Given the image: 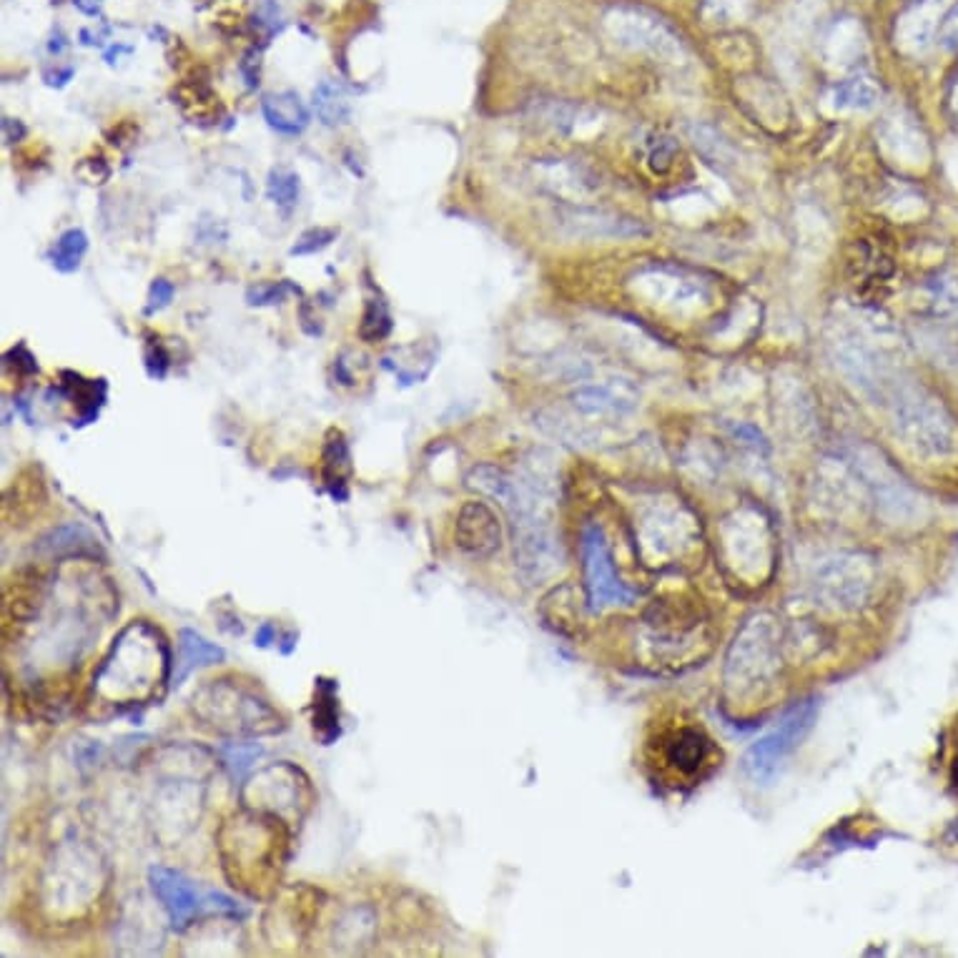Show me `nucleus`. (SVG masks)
Wrapping results in <instances>:
<instances>
[{"mask_svg": "<svg viewBox=\"0 0 958 958\" xmlns=\"http://www.w3.org/2000/svg\"><path fill=\"white\" fill-rule=\"evenodd\" d=\"M261 113H264L266 123L281 136H299L309 126V111H306V106L294 91L266 96L261 101Z\"/></svg>", "mask_w": 958, "mask_h": 958, "instance_id": "25", "label": "nucleus"}, {"mask_svg": "<svg viewBox=\"0 0 958 958\" xmlns=\"http://www.w3.org/2000/svg\"><path fill=\"white\" fill-rule=\"evenodd\" d=\"M349 477H352V454L347 437L332 429L322 452V479L329 495L337 502L349 500Z\"/></svg>", "mask_w": 958, "mask_h": 958, "instance_id": "23", "label": "nucleus"}, {"mask_svg": "<svg viewBox=\"0 0 958 958\" xmlns=\"http://www.w3.org/2000/svg\"><path fill=\"white\" fill-rule=\"evenodd\" d=\"M956 103H958V101H956Z\"/></svg>", "mask_w": 958, "mask_h": 958, "instance_id": "43", "label": "nucleus"}, {"mask_svg": "<svg viewBox=\"0 0 958 958\" xmlns=\"http://www.w3.org/2000/svg\"><path fill=\"white\" fill-rule=\"evenodd\" d=\"M640 555L648 565H668L683 560L698 545V525L680 507H653L643 512L637 525Z\"/></svg>", "mask_w": 958, "mask_h": 958, "instance_id": "13", "label": "nucleus"}, {"mask_svg": "<svg viewBox=\"0 0 958 958\" xmlns=\"http://www.w3.org/2000/svg\"><path fill=\"white\" fill-rule=\"evenodd\" d=\"M88 251V236L81 229H68L58 236V241L51 249V264L53 269L61 274H73L81 266L83 256Z\"/></svg>", "mask_w": 958, "mask_h": 958, "instance_id": "31", "label": "nucleus"}, {"mask_svg": "<svg viewBox=\"0 0 958 958\" xmlns=\"http://www.w3.org/2000/svg\"><path fill=\"white\" fill-rule=\"evenodd\" d=\"M377 936V911L369 903L347 908L334 921V948L342 953H362Z\"/></svg>", "mask_w": 958, "mask_h": 958, "instance_id": "21", "label": "nucleus"}, {"mask_svg": "<svg viewBox=\"0 0 958 958\" xmlns=\"http://www.w3.org/2000/svg\"><path fill=\"white\" fill-rule=\"evenodd\" d=\"M174 294H176V286L171 284L169 279H156L151 284V291H148V311L153 314V311L169 306L171 299H174Z\"/></svg>", "mask_w": 958, "mask_h": 958, "instance_id": "37", "label": "nucleus"}, {"mask_svg": "<svg viewBox=\"0 0 958 958\" xmlns=\"http://www.w3.org/2000/svg\"><path fill=\"white\" fill-rule=\"evenodd\" d=\"M557 224L577 239H630V236H645L648 229L637 219L622 214H610L602 209H582V206H567L557 214Z\"/></svg>", "mask_w": 958, "mask_h": 958, "instance_id": "19", "label": "nucleus"}, {"mask_svg": "<svg viewBox=\"0 0 958 958\" xmlns=\"http://www.w3.org/2000/svg\"><path fill=\"white\" fill-rule=\"evenodd\" d=\"M291 291H294V286H291L289 281H271V284L251 286V289L246 291V301H249L251 306L279 304V301H284Z\"/></svg>", "mask_w": 958, "mask_h": 958, "instance_id": "36", "label": "nucleus"}, {"mask_svg": "<svg viewBox=\"0 0 958 958\" xmlns=\"http://www.w3.org/2000/svg\"><path fill=\"white\" fill-rule=\"evenodd\" d=\"M174 680V653L169 637L151 620H131L121 627L91 678V705L111 713H131L164 698Z\"/></svg>", "mask_w": 958, "mask_h": 958, "instance_id": "1", "label": "nucleus"}, {"mask_svg": "<svg viewBox=\"0 0 958 958\" xmlns=\"http://www.w3.org/2000/svg\"><path fill=\"white\" fill-rule=\"evenodd\" d=\"M148 888L174 931L181 933L194 926L196 916L204 908V901L199 896V888L184 871L171 866H151L148 868Z\"/></svg>", "mask_w": 958, "mask_h": 958, "instance_id": "16", "label": "nucleus"}, {"mask_svg": "<svg viewBox=\"0 0 958 958\" xmlns=\"http://www.w3.org/2000/svg\"><path fill=\"white\" fill-rule=\"evenodd\" d=\"M392 334V314L382 299H372L364 309L362 324H359V337L369 344H377Z\"/></svg>", "mask_w": 958, "mask_h": 958, "instance_id": "33", "label": "nucleus"}, {"mask_svg": "<svg viewBox=\"0 0 958 958\" xmlns=\"http://www.w3.org/2000/svg\"><path fill=\"white\" fill-rule=\"evenodd\" d=\"M720 550H723L725 565L745 582H760L763 577H768L770 567H773V537H770L768 527L755 517H748V520L738 517L735 522L725 525Z\"/></svg>", "mask_w": 958, "mask_h": 958, "instance_id": "14", "label": "nucleus"}, {"mask_svg": "<svg viewBox=\"0 0 958 958\" xmlns=\"http://www.w3.org/2000/svg\"><path fill=\"white\" fill-rule=\"evenodd\" d=\"M241 808L269 813L299 831L301 823L316 803V790L311 778L291 760H276L264 765L239 785Z\"/></svg>", "mask_w": 958, "mask_h": 958, "instance_id": "7", "label": "nucleus"}, {"mask_svg": "<svg viewBox=\"0 0 958 958\" xmlns=\"http://www.w3.org/2000/svg\"><path fill=\"white\" fill-rule=\"evenodd\" d=\"M540 617L557 635H575L582 622V605L572 585H560L547 592L540 602Z\"/></svg>", "mask_w": 958, "mask_h": 958, "instance_id": "24", "label": "nucleus"}, {"mask_svg": "<svg viewBox=\"0 0 958 958\" xmlns=\"http://www.w3.org/2000/svg\"><path fill=\"white\" fill-rule=\"evenodd\" d=\"M266 194L274 201L276 209L289 214L296 204H299V176L294 171L274 169L269 174V184H266Z\"/></svg>", "mask_w": 958, "mask_h": 958, "instance_id": "34", "label": "nucleus"}, {"mask_svg": "<svg viewBox=\"0 0 958 958\" xmlns=\"http://www.w3.org/2000/svg\"><path fill=\"white\" fill-rule=\"evenodd\" d=\"M146 367H148V374H151V377H156V379H164L166 374H169V367H171V362H169V354H166L164 349L158 347L156 352H153V354H148V357H146Z\"/></svg>", "mask_w": 958, "mask_h": 958, "instance_id": "39", "label": "nucleus"}, {"mask_svg": "<svg viewBox=\"0 0 958 958\" xmlns=\"http://www.w3.org/2000/svg\"><path fill=\"white\" fill-rule=\"evenodd\" d=\"M643 763L660 788L690 790L723 765V750L703 720L685 710H670L660 713L645 730Z\"/></svg>", "mask_w": 958, "mask_h": 958, "instance_id": "3", "label": "nucleus"}, {"mask_svg": "<svg viewBox=\"0 0 958 958\" xmlns=\"http://www.w3.org/2000/svg\"><path fill=\"white\" fill-rule=\"evenodd\" d=\"M327 906L322 888L296 883L281 886L264 913V936L271 946H301L316 928V921Z\"/></svg>", "mask_w": 958, "mask_h": 958, "instance_id": "11", "label": "nucleus"}, {"mask_svg": "<svg viewBox=\"0 0 958 958\" xmlns=\"http://www.w3.org/2000/svg\"><path fill=\"white\" fill-rule=\"evenodd\" d=\"M33 555L43 562H103L106 550L91 527L83 522H63L43 532L33 545Z\"/></svg>", "mask_w": 958, "mask_h": 958, "instance_id": "17", "label": "nucleus"}, {"mask_svg": "<svg viewBox=\"0 0 958 958\" xmlns=\"http://www.w3.org/2000/svg\"><path fill=\"white\" fill-rule=\"evenodd\" d=\"M46 605V577L36 565L13 570L3 582V635L18 640L31 622L38 620Z\"/></svg>", "mask_w": 958, "mask_h": 958, "instance_id": "15", "label": "nucleus"}, {"mask_svg": "<svg viewBox=\"0 0 958 958\" xmlns=\"http://www.w3.org/2000/svg\"><path fill=\"white\" fill-rule=\"evenodd\" d=\"M261 753H264V748H261V745L236 743V740H231V743H226L224 748L219 750L221 760H224L226 770H229L231 778L236 780V785H241V780L249 778L251 765L256 763V758H259Z\"/></svg>", "mask_w": 958, "mask_h": 958, "instance_id": "32", "label": "nucleus"}, {"mask_svg": "<svg viewBox=\"0 0 958 958\" xmlns=\"http://www.w3.org/2000/svg\"><path fill=\"white\" fill-rule=\"evenodd\" d=\"M868 402L888 414L893 432L921 457L943 459L958 449V424L946 404L901 369L891 367Z\"/></svg>", "mask_w": 958, "mask_h": 958, "instance_id": "4", "label": "nucleus"}, {"mask_svg": "<svg viewBox=\"0 0 958 958\" xmlns=\"http://www.w3.org/2000/svg\"><path fill=\"white\" fill-rule=\"evenodd\" d=\"M876 585V567L868 555L846 552L828 560L816 572V600L836 612H856L871 600Z\"/></svg>", "mask_w": 958, "mask_h": 958, "instance_id": "12", "label": "nucleus"}, {"mask_svg": "<svg viewBox=\"0 0 958 958\" xmlns=\"http://www.w3.org/2000/svg\"><path fill=\"white\" fill-rule=\"evenodd\" d=\"M783 673L780 625L770 612H755L740 625L723 665V695L733 710L765 705Z\"/></svg>", "mask_w": 958, "mask_h": 958, "instance_id": "5", "label": "nucleus"}, {"mask_svg": "<svg viewBox=\"0 0 958 958\" xmlns=\"http://www.w3.org/2000/svg\"><path fill=\"white\" fill-rule=\"evenodd\" d=\"M63 397L73 399L78 404V414L73 417V427H83V424L96 422L98 409L106 402V382L103 379H83L78 374H71V382H63L61 387Z\"/></svg>", "mask_w": 958, "mask_h": 958, "instance_id": "27", "label": "nucleus"}, {"mask_svg": "<svg viewBox=\"0 0 958 958\" xmlns=\"http://www.w3.org/2000/svg\"><path fill=\"white\" fill-rule=\"evenodd\" d=\"M878 98H881V91L873 83V78L868 76L848 78L833 91L836 108H851V111H868V108L876 106Z\"/></svg>", "mask_w": 958, "mask_h": 958, "instance_id": "30", "label": "nucleus"}, {"mask_svg": "<svg viewBox=\"0 0 958 958\" xmlns=\"http://www.w3.org/2000/svg\"><path fill=\"white\" fill-rule=\"evenodd\" d=\"M818 718V703L813 698L795 703L780 718V723L765 738L753 743L743 758V770L755 783H768L778 775L785 760L798 750V745L811 733Z\"/></svg>", "mask_w": 958, "mask_h": 958, "instance_id": "10", "label": "nucleus"}, {"mask_svg": "<svg viewBox=\"0 0 958 958\" xmlns=\"http://www.w3.org/2000/svg\"><path fill=\"white\" fill-rule=\"evenodd\" d=\"M294 828L269 813L241 808L216 831V856L226 883L249 901L269 903L284 886Z\"/></svg>", "mask_w": 958, "mask_h": 958, "instance_id": "2", "label": "nucleus"}, {"mask_svg": "<svg viewBox=\"0 0 958 958\" xmlns=\"http://www.w3.org/2000/svg\"><path fill=\"white\" fill-rule=\"evenodd\" d=\"M226 660V650L221 645L206 640L201 632L191 630V627H181L179 637H176V655H174V680L171 688L184 685L194 670L211 668V665H221Z\"/></svg>", "mask_w": 958, "mask_h": 958, "instance_id": "20", "label": "nucleus"}, {"mask_svg": "<svg viewBox=\"0 0 958 958\" xmlns=\"http://www.w3.org/2000/svg\"><path fill=\"white\" fill-rule=\"evenodd\" d=\"M572 407L585 417H617L635 407L632 397H627L615 384H600V387H577L570 394Z\"/></svg>", "mask_w": 958, "mask_h": 958, "instance_id": "26", "label": "nucleus"}, {"mask_svg": "<svg viewBox=\"0 0 958 958\" xmlns=\"http://www.w3.org/2000/svg\"><path fill=\"white\" fill-rule=\"evenodd\" d=\"M454 545L474 560H487L502 547V525L487 502L469 500L454 522Z\"/></svg>", "mask_w": 958, "mask_h": 958, "instance_id": "18", "label": "nucleus"}, {"mask_svg": "<svg viewBox=\"0 0 958 958\" xmlns=\"http://www.w3.org/2000/svg\"><path fill=\"white\" fill-rule=\"evenodd\" d=\"M311 106H314L316 116L324 126H342V123L349 121L352 116V106H349L347 96L339 86H334L332 81H322L319 86L314 88V96H311Z\"/></svg>", "mask_w": 958, "mask_h": 958, "instance_id": "29", "label": "nucleus"}, {"mask_svg": "<svg viewBox=\"0 0 958 958\" xmlns=\"http://www.w3.org/2000/svg\"><path fill=\"white\" fill-rule=\"evenodd\" d=\"M334 239H337V229H324V226H319V229H309V231H304L299 239H296V244L291 246L289 254L291 256H311V254H316V251L327 249V246L332 244Z\"/></svg>", "mask_w": 958, "mask_h": 958, "instance_id": "35", "label": "nucleus"}, {"mask_svg": "<svg viewBox=\"0 0 958 958\" xmlns=\"http://www.w3.org/2000/svg\"><path fill=\"white\" fill-rule=\"evenodd\" d=\"M279 630H276V625L274 622H264V625L259 627V630H256V637H254V643L259 645V648H271V645H274V648H279Z\"/></svg>", "mask_w": 958, "mask_h": 958, "instance_id": "40", "label": "nucleus"}, {"mask_svg": "<svg viewBox=\"0 0 958 958\" xmlns=\"http://www.w3.org/2000/svg\"><path fill=\"white\" fill-rule=\"evenodd\" d=\"M46 502V490H43L41 479H26L23 474L21 479H13L11 490L6 492V520L11 525H28V520H33V515L38 512V507Z\"/></svg>", "mask_w": 958, "mask_h": 958, "instance_id": "28", "label": "nucleus"}, {"mask_svg": "<svg viewBox=\"0 0 958 958\" xmlns=\"http://www.w3.org/2000/svg\"><path fill=\"white\" fill-rule=\"evenodd\" d=\"M733 434L740 439V442L748 444V447H755V449L763 447V434H760L755 427H750V424H738V427H733Z\"/></svg>", "mask_w": 958, "mask_h": 958, "instance_id": "41", "label": "nucleus"}, {"mask_svg": "<svg viewBox=\"0 0 958 958\" xmlns=\"http://www.w3.org/2000/svg\"><path fill=\"white\" fill-rule=\"evenodd\" d=\"M582 580H585V605L590 612H605L610 607H627L640 592L620 580L612 557V547L597 522H587L580 535Z\"/></svg>", "mask_w": 958, "mask_h": 958, "instance_id": "9", "label": "nucleus"}, {"mask_svg": "<svg viewBox=\"0 0 958 958\" xmlns=\"http://www.w3.org/2000/svg\"><path fill=\"white\" fill-rule=\"evenodd\" d=\"M191 713L211 733L231 740L266 738L286 730V718L246 675L206 680L191 695Z\"/></svg>", "mask_w": 958, "mask_h": 958, "instance_id": "6", "label": "nucleus"}, {"mask_svg": "<svg viewBox=\"0 0 958 958\" xmlns=\"http://www.w3.org/2000/svg\"><path fill=\"white\" fill-rule=\"evenodd\" d=\"M339 683L329 678H316L314 703H311V730L322 745H334L342 738V715H339Z\"/></svg>", "mask_w": 958, "mask_h": 958, "instance_id": "22", "label": "nucleus"}, {"mask_svg": "<svg viewBox=\"0 0 958 958\" xmlns=\"http://www.w3.org/2000/svg\"><path fill=\"white\" fill-rule=\"evenodd\" d=\"M6 357H11V359H6V364H13V367H18V372L28 374V377H31V374H38L36 357H33V354L28 352L26 347H13L11 352L6 354Z\"/></svg>", "mask_w": 958, "mask_h": 958, "instance_id": "38", "label": "nucleus"}, {"mask_svg": "<svg viewBox=\"0 0 958 958\" xmlns=\"http://www.w3.org/2000/svg\"><path fill=\"white\" fill-rule=\"evenodd\" d=\"M846 464L853 469L883 520L891 525H911L921 520L923 500L881 454L871 447H856L848 452Z\"/></svg>", "mask_w": 958, "mask_h": 958, "instance_id": "8", "label": "nucleus"}, {"mask_svg": "<svg viewBox=\"0 0 958 958\" xmlns=\"http://www.w3.org/2000/svg\"><path fill=\"white\" fill-rule=\"evenodd\" d=\"M73 6L81 13H86V16H98L103 8V0H73Z\"/></svg>", "mask_w": 958, "mask_h": 958, "instance_id": "42", "label": "nucleus"}]
</instances>
